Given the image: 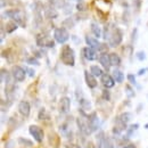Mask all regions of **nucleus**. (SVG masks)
<instances>
[{
	"label": "nucleus",
	"instance_id": "nucleus-1",
	"mask_svg": "<svg viewBox=\"0 0 148 148\" xmlns=\"http://www.w3.org/2000/svg\"><path fill=\"white\" fill-rule=\"evenodd\" d=\"M104 38L108 40L111 47H117L122 42L123 33H122V30L119 29V27H114L112 31H110L108 27L107 29L105 27V36H104Z\"/></svg>",
	"mask_w": 148,
	"mask_h": 148
},
{
	"label": "nucleus",
	"instance_id": "nucleus-2",
	"mask_svg": "<svg viewBox=\"0 0 148 148\" xmlns=\"http://www.w3.org/2000/svg\"><path fill=\"white\" fill-rule=\"evenodd\" d=\"M60 59L65 65L74 66V64H75V54H74V50L70 46L63 47L62 53H60Z\"/></svg>",
	"mask_w": 148,
	"mask_h": 148
},
{
	"label": "nucleus",
	"instance_id": "nucleus-3",
	"mask_svg": "<svg viewBox=\"0 0 148 148\" xmlns=\"http://www.w3.org/2000/svg\"><path fill=\"white\" fill-rule=\"evenodd\" d=\"M81 114H82V116H80V117H77V120H76V123H77V128L80 130V132L82 133V134H84V136H89L92 131H91V128H90V125H89V121H88V115H86L84 114V112L81 110Z\"/></svg>",
	"mask_w": 148,
	"mask_h": 148
},
{
	"label": "nucleus",
	"instance_id": "nucleus-4",
	"mask_svg": "<svg viewBox=\"0 0 148 148\" xmlns=\"http://www.w3.org/2000/svg\"><path fill=\"white\" fill-rule=\"evenodd\" d=\"M54 38H55V40L58 43H65L69 40L70 34H69V32H67L66 29H64V27H57L55 30V32H54Z\"/></svg>",
	"mask_w": 148,
	"mask_h": 148
},
{
	"label": "nucleus",
	"instance_id": "nucleus-5",
	"mask_svg": "<svg viewBox=\"0 0 148 148\" xmlns=\"http://www.w3.org/2000/svg\"><path fill=\"white\" fill-rule=\"evenodd\" d=\"M37 45L42 48H53L55 46V42L46 34H40L37 37Z\"/></svg>",
	"mask_w": 148,
	"mask_h": 148
},
{
	"label": "nucleus",
	"instance_id": "nucleus-6",
	"mask_svg": "<svg viewBox=\"0 0 148 148\" xmlns=\"http://www.w3.org/2000/svg\"><path fill=\"white\" fill-rule=\"evenodd\" d=\"M29 132H30V134L33 137V139L37 143H42L45 133H43V130L41 129L40 127H38V125H30Z\"/></svg>",
	"mask_w": 148,
	"mask_h": 148
},
{
	"label": "nucleus",
	"instance_id": "nucleus-7",
	"mask_svg": "<svg viewBox=\"0 0 148 148\" xmlns=\"http://www.w3.org/2000/svg\"><path fill=\"white\" fill-rule=\"evenodd\" d=\"M6 16L7 17H10V18L13 19V21H15L16 23H18L21 26H25V23L23 22V18H22V14H21V12L17 10V9H8V10H6Z\"/></svg>",
	"mask_w": 148,
	"mask_h": 148
},
{
	"label": "nucleus",
	"instance_id": "nucleus-8",
	"mask_svg": "<svg viewBox=\"0 0 148 148\" xmlns=\"http://www.w3.org/2000/svg\"><path fill=\"white\" fill-rule=\"evenodd\" d=\"M58 107H59V112L60 113L67 114L70 112V108H71V99L69 97H62L60 100H59Z\"/></svg>",
	"mask_w": 148,
	"mask_h": 148
},
{
	"label": "nucleus",
	"instance_id": "nucleus-9",
	"mask_svg": "<svg viewBox=\"0 0 148 148\" xmlns=\"http://www.w3.org/2000/svg\"><path fill=\"white\" fill-rule=\"evenodd\" d=\"M12 74H13V77L15 81L17 82H22L24 81L26 73H25V70H23L21 66H14L13 70H12Z\"/></svg>",
	"mask_w": 148,
	"mask_h": 148
},
{
	"label": "nucleus",
	"instance_id": "nucleus-10",
	"mask_svg": "<svg viewBox=\"0 0 148 148\" xmlns=\"http://www.w3.org/2000/svg\"><path fill=\"white\" fill-rule=\"evenodd\" d=\"M84 80H86L87 86H88L90 89H95V88H97L98 83H97L96 76H95L92 73H89L88 71H84Z\"/></svg>",
	"mask_w": 148,
	"mask_h": 148
},
{
	"label": "nucleus",
	"instance_id": "nucleus-11",
	"mask_svg": "<svg viewBox=\"0 0 148 148\" xmlns=\"http://www.w3.org/2000/svg\"><path fill=\"white\" fill-rule=\"evenodd\" d=\"M88 121H89V125L91 128V131H97L99 129V125H100V122H99V119L97 116L96 113H91L89 116H88Z\"/></svg>",
	"mask_w": 148,
	"mask_h": 148
},
{
	"label": "nucleus",
	"instance_id": "nucleus-12",
	"mask_svg": "<svg viewBox=\"0 0 148 148\" xmlns=\"http://www.w3.org/2000/svg\"><path fill=\"white\" fill-rule=\"evenodd\" d=\"M18 112L21 115H23L24 117H27L30 115V112H31V106L27 101L25 100H22L18 104Z\"/></svg>",
	"mask_w": 148,
	"mask_h": 148
},
{
	"label": "nucleus",
	"instance_id": "nucleus-13",
	"mask_svg": "<svg viewBox=\"0 0 148 148\" xmlns=\"http://www.w3.org/2000/svg\"><path fill=\"white\" fill-rule=\"evenodd\" d=\"M115 80H114V77L111 76L110 74H103L101 75V83H103V86L105 87V88H107V89H110V88H113L114 87V84H115Z\"/></svg>",
	"mask_w": 148,
	"mask_h": 148
},
{
	"label": "nucleus",
	"instance_id": "nucleus-14",
	"mask_svg": "<svg viewBox=\"0 0 148 148\" xmlns=\"http://www.w3.org/2000/svg\"><path fill=\"white\" fill-rule=\"evenodd\" d=\"M98 148H113L111 140L108 138L104 137L103 133H100L98 137Z\"/></svg>",
	"mask_w": 148,
	"mask_h": 148
},
{
	"label": "nucleus",
	"instance_id": "nucleus-15",
	"mask_svg": "<svg viewBox=\"0 0 148 148\" xmlns=\"http://www.w3.org/2000/svg\"><path fill=\"white\" fill-rule=\"evenodd\" d=\"M83 55L86 57V59H88V60L97 59V51H96V49H93L91 47H86L83 49Z\"/></svg>",
	"mask_w": 148,
	"mask_h": 148
},
{
	"label": "nucleus",
	"instance_id": "nucleus-16",
	"mask_svg": "<svg viewBox=\"0 0 148 148\" xmlns=\"http://www.w3.org/2000/svg\"><path fill=\"white\" fill-rule=\"evenodd\" d=\"M99 62H100L101 66H103L106 71H108V70H110V67L112 66L111 60H110V55H108V54H106V53H103L101 55L99 56Z\"/></svg>",
	"mask_w": 148,
	"mask_h": 148
},
{
	"label": "nucleus",
	"instance_id": "nucleus-17",
	"mask_svg": "<svg viewBox=\"0 0 148 148\" xmlns=\"http://www.w3.org/2000/svg\"><path fill=\"white\" fill-rule=\"evenodd\" d=\"M86 42H87V45H88V47H91L93 49H97V50H99L100 49V47H101V43H99V41L96 39V38H92V37H86Z\"/></svg>",
	"mask_w": 148,
	"mask_h": 148
},
{
	"label": "nucleus",
	"instance_id": "nucleus-18",
	"mask_svg": "<svg viewBox=\"0 0 148 148\" xmlns=\"http://www.w3.org/2000/svg\"><path fill=\"white\" fill-rule=\"evenodd\" d=\"M45 14H46V16L48 18H55V17H57V12L54 9V7H51V6H47L45 8Z\"/></svg>",
	"mask_w": 148,
	"mask_h": 148
},
{
	"label": "nucleus",
	"instance_id": "nucleus-19",
	"mask_svg": "<svg viewBox=\"0 0 148 148\" xmlns=\"http://www.w3.org/2000/svg\"><path fill=\"white\" fill-rule=\"evenodd\" d=\"M110 60H111V64L113 66H119L121 64V58L120 56L115 53H112L110 54Z\"/></svg>",
	"mask_w": 148,
	"mask_h": 148
},
{
	"label": "nucleus",
	"instance_id": "nucleus-20",
	"mask_svg": "<svg viewBox=\"0 0 148 148\" xmlns=\"http://www.w3.org/2000/svg\"><path fill=\"white\" fill-rule=\"evenodd\" d=\"M113 77H114V80H115L116 82H119V83H121V82L124 81V74L122 73L120 70H114V71H113Z\"/></svg>",
	"mask_w": 148,
	"mask_h": 148
},
{
	"label": "nucleus",
	"instance_id": "nucleus-21",
	"mask_svg": "<svg viewBox=\"0 0 148 148\" xmlns=\"http://www.w3.org/2000/svg\"><path fill=\"white\" fill-rule=\"evenodd\" d=\"M17 29V23L15 21H10L6 24V32L7 33H13Z\"/></svg>",
	"mask_w": 148,
	"mask_h": 148
},
{
	"label": "nucleus",
	"instance_id": "nucleus-22",
	"mask_svg": "<svg viewBox=\"0 0 148 148\" xmlns=\"http://www.w3.org/2000/svg\"><path fill=\"white\" fill-rule=\"evenodd\" d=\"M0 76H1V82H5L6 84L9 83V80H10V75L9 72L5 69H1V72H0Z\"/></svg>",
	"mask_w": 148,
	"mask_h": 148
},
{
	"label": "nucleus",
	"instance_id": "nucleus-23",
	"mask_svg": "<svg viewBox=\"0 0 148 148\" xmlns=\"http://www.w3.org/2000/svg\"><path fill=\"white\" fill-rule=\"evenodd\" d=\"M91 31H92V33L96 36V38H100L101 37V30H100V27L96 24V23H91Z\"/></svg>",
	"mask_w": 148,
	"mask_h": 148
},
{
	"label": "nucleus",
	"instance_id": "nucleus-24",
	"mask_svg": "<svg viewBox=\"0 0 148 148\" xmlns=\"http://www.w3.org/2000/svg\"><path fill=\"white\" fill-rule=\"evenodd\" d=\"M90 72L95 75V76H101L103 75V71H101V69L99 67V66H97V65H92L91 67H90Z\"/></svg>",
	"mask_w": 148,
	"mask_h": 148
},
{
	"label": "nucleus",
	"instance_id": "nucleus-25",
	"mask_svg": "<svg viewBox=\"0 0 148 148\" xmlns=\"http://www.w3.org/2000/svg\"><path fill=\"white\" fill-rule=\"evenodd\" d=\"M119 119H120V120H122L124 123H128L129 121H131V119H132V114H131V113H129V112L122 113V114L119 116Z\"/></svg>",
	"mask_w": 148,
	"mask_h": 148
},
{
	"label": "nucleus",
	"instance_id": "nucleus-26",
	"mask_svg": "<svg viewBox=\"0 0 148 148\" xmlns=\"http://www.w3.org/2000/svg\"><path fill=\"white\" fill-rule=\"evenodd\" d=\"M80 105H81V108H83V110H90V108H91L90 101H88V100L84 99V98L80 99Z\"/></svg>",
	"mask_w": 148,
	"mask_h": 148
},
{
	"label": "nucleus",
	"instance_id": "nucleus-27",
	"mask_svg": "<svg viewBox=\"0 0 148 148\" xmlns=\"http://www.w3.org/2000/svg\"><path fill=\"white\" fill-rule=\"evenodd\" d=\"M18 143L23 146H26V147H32L33 146V143L29 139H25V138H18Z\"/></svg>",
	"mask_w": 148,
	"mask_h": 148
},
{
	"label": "nucleus",
	"instance_id": "nucleus-28",
	"mask_svg": "<svg viewBox=\"0 0 148 148\" xmlns=\"http://www.w3.org/2000/svg\"><path fill=\"white\" fill-rule=\"evenodd\" d=\"M39 119L40 120H47V119H49V115H48V113L46 112L45 108H42L40 113H39Z\"/></svg>",
	"mask_w": 148,
	"mask_h": 148
},
{
	"label": "nucleus",
	"instance_id": "nucleus-29",
	"mask_svg": "<svg viewBox=\"0 0 148 148\" xmlns=\"http://www.w3.org/2000/svg\"><path fill=\"white\" fill-rule=\"evenodd\" d=\"M125 93H127V96L131 98V97H134V91H133V89L130 87L129 84L128 86H125Z\"/></svg>",
	"mask_w": 148,
	"mask_h": 148
},
{
	"label": "nucleus",
	"instance_id": "nucleus-30",
	"mask_svg": "<svg viewBox=\"0 0 148 148\" xmlns=\"http://www.w3.org/2000/svg\"><path fill=\"white\" fill-rule=\"evenodd\" d=\"M51 3L55 5L57 7H64V2L63 0H51Z\"/></svg>",
	"mask_w": 148,
	"mask_h": 148
},
{
	"label": "nucleus",
	"instance_id": "nucleus-31",
	"mask_svg": "<svg viewBox=\"0 0 148 148\" xmlns=\"http://www.w3.org/2000/svg\"><path fill=\"white\" fill-rule=\"evenodd\" d=\"M138 127H139L138 124H134V125H130L129 130H128V136L130 137V136L132 134V132H133V131H136V130L138 129Z\"/></svg>",
	"mask_w": 148,
	"mask_h": 148
},
{
	"label": "nucleus",
	"instance_id": "nucleus-32",
	"mask_svg": "<svg viewBox=\"0 0 148 148\" xmlns=\"http://www.w3.org/2000/svg\"><path fill=\"white\" fill-rule=\"evenodd\" d=\"M137 58L139 60H145L146 59V54L144 51H139V53H137Z\"/></svg>",
	"mask_w": 148,
	"mask_h": 148
},
{
	"label": "nucleus",
	"instance_id": "nucleus-33",
	"mask_svg": "<svg viewBox=\"0 0 148 148\" xmlns=\"http://www.w3.org/2000/svg\"><path fill=\"white\" fill-rule=\"evenodd\" d=\"M103 98H104L105 100H110V99H111V95L108 92V90H104V91H103Z\"/></svg>",
	"mask_w": 148,
	"mask_h": 148
},
{
	"label": "nucleus",
	"instance_id": "nucleus-34",
	"mask_svg": "<svg viewBox=\"0 0 148 148\" xmlns=\"http://www.w3.org/2000/svg\"><path fill=\"white\" fill-rule=\"evenodd\" d=\"M27 63L31 64V65H39V62H38L36 58H29L27 59Z\"/></svg>",
	"mask_w": 148,
	"mask_h": 148
},
{
	"label": "nucleus",
	"instance_id": "nucleus-35",
	"mask_svg": "<svg viewBox=\"0 0 148 148\" xmlns=\"http://www.w3.org/2000/svg\"><path fill=\"white\" fill-rule=\"evenodd\" d=\"M128 80H129L131 83L136 84V76L133 74H128Z\"/></svg>",
	"mask_w": 148,
	"mask_h": 148
},
{
	"label": "nucleus",
	"instance_id": "nucleus-36",
	"mask_svg": "<svg viewBox=\"0 0 148 148\" xmlns=\"http://www.w3.org/2000/svg\"><path fill=\"white\" fill-rule=\"evenodd\" d=\"M86 6H84V3H77L76 5V9L77 10H86Z\"/></svg>",
	"mask_w": 148,
	"mask_h": 148
},
{
	"label": "nucleus",
	"instance_id": "nucleus-37",
	"mask_svg": "<svg viewBox=\"0 0 148 148\" xmlns=\"http://www.w3.org/2000/svg\"><path fill=\"white\" fill-rule=\"evenodd\" d=\"M123 148H137L134 145H132V144H129V145H127V146H124Z\"/></svg>",
	"mask_w": 148,
	"mask_h": 148
},
{
	"label": "nucleus",
	"instance_id": "nucleus-38",
	"mask_svg": "<svg viewBox=\"0 0 148 148\" xmlns=\"http://www.w3.org/2000/svg\"><path fill=\"white\" fill-rule=\"evenodd\" d=\"M27 71H29L30 76H33V75H34V71H32V70H27Z\"/></svg>",
	"mask_w": 148,
	"mask_h": 148
},
{
	"label": "nucleus",
	"instance_id": "nucleus-39",
	"mask_svg": "<svg viewBox=\"0 0 148 148\" xmlns=\"http://www.w3.org/2000/svg\"><path fill=\"white\" fill-rule=\"evenodd\" d=\"M145 72H146V69H144V70H140V71H139V75H141V74H144L145 73Z\"/></svg>",
	"mask_w": 148,
	"mask_h": 148
},
{
	"label": "nucleus",
	"instance_id": "nucleus-40",
	"mask_svg": "<svg viewBox=\"0 0 148 148\" xmlns=\"http://www.w3.org/2000/svg\"><path fill=\"white\" fill-rule=\"evenodd\" d=\"M1 7H2V8L5 7V0H1Z\"/></svg>",
	"mask_w": 148,
	"mask_h": 148
}]
</instances>
